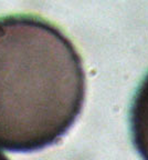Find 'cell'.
I'll return each mask as SVG.
<instances>
[{"label": "cell", "instance_id": "obj_1", "mask_svg": "<svg viewBox=\"0 0 148 160\" xmlns=\"http://www.w3.org/2000/svg\"><path fill=\"white\" fill-rule=\"evenodd\" d=\"M85 93L83 61L63 31L37 16L0 18V147L31 152L57 143Z\"/></svg>", "mask_w": 148, "mask_h": 160}, {"label": "cell", "instance_id": "obj_2", "mask_svg": "<svg viewBox=\"0 0 148 160\" xmlns=\"http://www.w3.org/2000/svg\"><path fill=\"white\" fill-rule=\"evenodd\" d=\"M129 122L134 147L143 160H148V73L134 96Z\"/></svg>", "mask_w": 148, "mask_h": 160}, {"label": "cell", "instance_id": "obj_3", "mask_svg": "<svg viewBox=\"0 0 148 160\" xmlns=\"http://www.w3.org/2000/svg\"><path fill=\"white\" fill-rule=\"evenodd\" d=\"M0 160H9V159H8V158L6 157V156L3 155V153L1 152V151H0Z\"/></svg>", "mask_w": 148, "mask_h": 160}]
</instances>
